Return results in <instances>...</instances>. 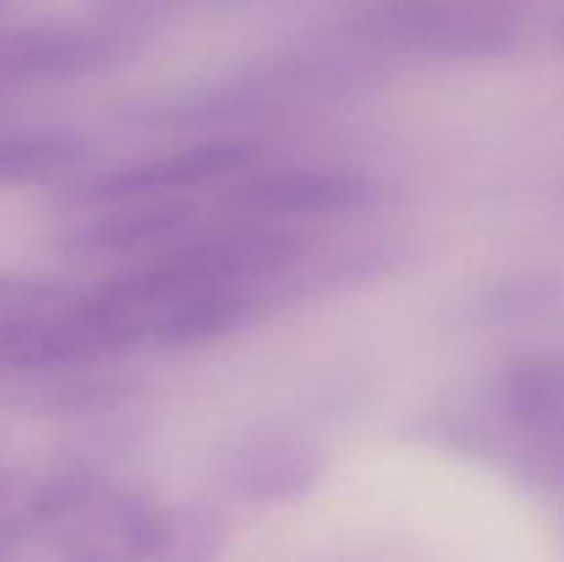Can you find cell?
<instances>
[{"instance_id":"obj_1","label":"cell","mask_w":564,"mask_h":562,"mask_svg":"<svg viewBox=\"0 0 564 562\" xmlns=\"http://www.w3.org/2000/svg\"><path fill=\"white\" fill-rule=\"evenodd\" d=\"M523 0H383L364 33L383 47L433 58H499L518 44Z\"/></svg>"},{"instance_id":"obj_2","label":"cell","mask_w":564,"mask_h":562,"mask_svg":"<svg viewBox=\"0 0 564 562\" xmlns=\"http://www.w3.org/2000/svg\"><path fill=\"white\" fill-rule=\"evenodd\" d=\"M306 253L303 235L281 226H237L215 235L187 237L158 259V268L180 284H224L246 290L253 281L295 268Z\"/></svg>"},{"instance_id":"obj_3","label":"cell","mask_w":564,"mask_h":562,"mask_svg":"<svg viewBox=\"0 0 564 562\" xmlns=\"http://www.w3.org/2000/svg\"><path fill=\"white\" fill-rule=\"evenodd\" d=\"M165 510L138 490H97L50 527L47 562H143L163 529Z\"/></svg>"},{"instance_id":"obj_4","label":"cell","mask_w":564,"mask_h":562,"mask_svg":"<svg viewBox=\"0 0 564 562\" xmlns=\"http://www.w3.org/2000/svg\"><path fill=\"white\" fill-rule=\"evenodd\" d=\"M323 477V452L303 433L257 428L231 441L220 457V483L251 505H290Z\"/></svg>"},{"instance_id":"obj_5","label":"cell","mask_w":564,"mask_h":562,"mask_svg":"<svg viewBox=\"0 0 564 562\" xmlns=\"http://www.w3.org/2000/svg\"><path fill=\"white\" fill-rule=\"evenodd\" d=\"M259 147L248 138H215L160 158L135 160L94 176L80 187L83 202L124 204L207 185L248 169Z\"/></svg>"},{"instance_id":"obj_6","label":"cell","mask_w":564,"mask_h":562,"mask_svg":"<svg viewBox=\"0 0 564 562\" xmlns=\"http://www.w3.org/2000/svg\"><path fill=\"white\" fill-rule=\"evenodd\" d=\"M369 196V180L356 171L290 169L246 182L237 191V204L268 218H317L361 207Z\"/></svg>"},{"instance_id":"obj_7","label":"cell","mask_w":564,"mask_h":562,"mask_svg":"<svg viewBox=\"0 0 564 562\" xmlns=\"http://www.w3.org/2000/svg\"><path fill=\"white\" fill-rule=\"evenodd\" d=\"M496 402L512 428L529 435L560 439L564 378L560 358L551 353L516 356L496 375Z\"/></svg>"},{"instance_id":"obj_8","label":"cell","mask_w":564,"mask_h":562,"mask_svg":"<svg viewBox=\"0 0 564 562\" xmlns=\"http://www.w3.org/2000/svg\"><path fill=\"white\" fill-rule=\"evenodd\" d=\"M113 213L97 218L80 235V242L91 251L124 253L138 248L163 246L176 240L196 224V204L185 198H169V202H124L116 204Z\"/></svg>"},{"instance_id":"obj_9","label":"cell","mask_w":564,"mask_h":562,"mask_svg":"<svg viewBox=\"0 0 564 562\" xmlns=\"http://www.w3.org/2000/svg\"><path fill=\"white\" fill-rule=\"evenodd\" d=\"M86 154V141L69 130L0 132V187L42 182L80 163Z\"/></svg>"},{"instance_id":"obj_10","label":"cell","mask_w":564,"mask_h":562,"mask_svg":"<svg viewBox=\"0 0 564 562\" xmlns=\"http://www.w3.org/2000/svg\"><path fill=\"white\" fill-rule=\"evenodd\" d=\"M226 543V527L215 510L185 505L165 510L163 529L143 562H213Z\"/></svg>"}]
</instances>
